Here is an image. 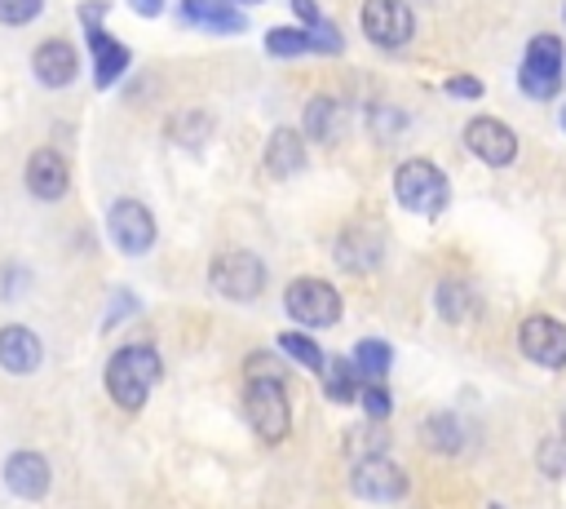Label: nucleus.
Instances as JSON below:
<instances>
[{
	"label": "nucleus",
	"mask_w": 566,
	"mask_h": 509,
	"mask_svg": "<svg viewBox=\"0 0 566 509\" xmlns=\"http://www.w3.org/2000/svg\"><path fill=\"white\" fill-rule=\"evenodd\" d=\"M164 376V363H159V350L146 345V341H133V345H119L111 359H106V394L115 398V407L124 412H142L150 389L159 385Z\"/></svg>",
	"instance_id": "1"
},
{
	"label": "nucleus",
	"mask_w": 566,
	"mask_h": 509,
	"mask_svg": "<svg viewBox=\"0 0 566 509\" xmlns=\"http://www.w3.org/2000/svg\"><path fill=\"white\" fill-rule=\"evenodd\" d=\"M394 199L416 217H438L451 204V181L433 159L411 155L394 168Z\"/></svg>",
	"instance_id": "2"
},
{
	"label": "nucleus",
	"mask_w": 566,
	"mask_h": 509,
	"mask_svg": "<svg viewBox=\"0 0 566 509\" xmlns=\"http://www.w3.org/2000/svg\"><path fill=\"white\" fill-rule=\"evenodd\" d=\"M562 75H566V44L562 35H531L526 49H522V62H517V89L522 97L531 102H548L562 93Z\"/></svg>",
	"instance_id": "3"
},
{
	"label": "nucleus",
	"mask_w": 566,
	"mask_h": 509,
	"mask_svg": "<svg viewBox=\"0 0 566 509\" xmlns=\"http://www.w3.org/2000/svg\"><path fill=\"white\" fill-rule=\"evenodd\" d=\"M243 416L261 443H283L292 429V403L283 376H248L243 385Z\"/></svg>",
	"instance_id": "4"
},
{
	"label": "nucleus",
	"mask_w": 566,
	"mask_h": 509,
	"mask_svg": "<svg viewBox=\"0 0 566 509\" xmlns=\"http://www.w3.org/2000/svg\"><path fill=\"white\" fill-rule=\"evenodd\" d=\"M208 279H212V288L226 297V301H256L261 292H265V261L256 257V252H248V248H230V252H221L212 266H208Z\"/></svg>",
	"instance_id": "5"
},
{
	"label": "nucleus",
	"mask_w": 566,
	"mask_h": 509,
	"mask_svg": "<svg viewBox=\"0 0 566 509\" xmlns=\"http://www.w3.org/2000/svg\"><path fill=\"white\" fill-rule=\"evenodd\" d=\"M283 310L301 328H332L340 319V292L323 279H292L283 292Z\"/></svg>",
	"instance_id": "6"
},
{
	"label": "nucleus",
	"mask_w": 566,
	"mask_h": 509,
	"mask_svg": "<svg viewBox=\"0 0 566 509\" xmlns=\"http://www.w3.org/2000/svg\"><path fill=\"white\" fill-rule=\"evenodd\" d=\"M358 22L376 49H402L416 35V13L407 0H363Z\"/></svg>",
	"instance_id": "7"
},
{
	"label": "nucleus",
	"mask_w": 566,
	"mask_h": 509,
	"mask_svg": "<svg viewBox=\"0 0 566 509\" xmlns=\"http://www.w3.org/2000/svg\"><path fill=\"white\" fill-rule=\"evenodd\" d=\"M106 235L115 239V248L124 257H142L155 243V217L142 199H115L106 212Z\"/></svg>",
	"instance_id": "8"
},
{
	"label": "nucleus",
	"mask_w": 566,
	"mask_h": 509,
	"mask_svg": "<svg viewBox=\"0 0 566 509\" xmlns=\"http://www.w3.org/2000/svg\"><path fill=\"white\" fill-rule=\"evenodd\" d=\"M349 487H354V496H363V500L389 505V500H402V496H407L411 478H407L389 456H367V460H354Z\"/></svg>",
	"instance_id": "9"
},
{
	"label": "nucleus",
	"mask_w": 566,
	"mask_h": 509,
	"mask_svg": "<svg viewBox=\"0 0 566 509\" xmlns=\"http://www.w3.org/2000/svg\"><path fill=\"white\" fill-rule=\"evenodd\" d=\"M464 146L469 155H478L486 168H509L517 159V133L495 120V115H478L464 124Z\"/></svg>",
	"instance_id": "10"
},
{
	"label": "nucleus",
	"mask_w": 566,
	"mask_h": 509,
	"mask_svg": "<svg viewBox=\"0 0 566 509\" xmlns=\"http://www.w3.org/2000/svg\"><path fill=\"white\" fill-rule=\"evenodd\" d=\"M517 345L531 363L539 367H566V323L548 319V314H531L517 328Z\"/></svg>",
	"instance_id": "11"
},
{
	"label": "nucleus",
	"mask_w": 566,
	"mask_h": 509,
	"mask_svg": "<svg viewBox=\"0 0 566 509\" xmlns=\"http://www.w3.org/2000/svg\"><path fill=\"white\" fill-rule=\"evenodd\" d=\"M332 257H336L340 270H349V274H367V270H376V266L385 261V235L371 230V226H349V230L336 235Z\"/></svg>",
	"instance_id": "12"
},
{
	"label": "nucleus",
	"mask_w": 566,
	"mask_h": 509,
	"mask_svg": "<svg viewBox=\"0 0 566 509\" xmlns=\"http://www.w3.org/2000/svg\"><path fill=\"white\" fill-rule=\"evenodd\" d=\"M31 75H35L44 89H66V84H75V75H80V53H75V44L62 40V35L40 40L35 53H31Z\"/></svg>",
	"instance_id": "13"
},
{
	"label": "nucleus",
	"mask_w": 566,
	"mask_h": 509,
	"mask_svg": "<svg viewBox=\"0 0 566 509\" xmlns=\"http://www.w3.org/2000/svg\"><path fill=\"white\" fill-rule=\"evenodd\" d=\"M27 190L40 204H57L71 190V168H66V159L53 146H35L27 155Z\"/></svg>",
	"instance_id": "14"
},
{
	"label": "nucleus",
	"mask_w": 566,
	"mask_h": 509,
	"mask_svg": "<svg viewBox=\"0 0 566 509\" xmlns=\"http://www.w3.org/2000/svg\"><path fill=\"white\" fill-rule=\"evenodd\" d=\"M84 40H88V62H93V84L97 89H111L128 71V62H133L128 44L115 40L106 27H84Z\"/></svg>",
	"instance_id": "15"
},
{
	"label": "nucleus",
	"mask_w": 566,
	"mask_h": 509,
	"mask_svg": "<svg viewBox=\"0 0 566 509\" xmlns=\"http://www.w3.org/2000/svg\"><path fill=\"white\" fill-rule=\"evenodd\" d=\"M177 18H181V27H199V31H217V35H243L248 31V18L230 0H181Z\"/></svg>",
	"instance_id": "16"
},
{
	"label": "nucleus",
	"mask_w": 566,
	"mask_h": 509,
	"mask_svg": "<svg viewBox=\"0 0 566 509\" xmlns=\"http://www.w3.org/2000/svg\"><path fill=\"white\" fill-rule=\"evenodd\" d=\"M49 482H53V474H49V460L40 451H27L22 447V451H13L4 460V487L13 496H22V500H44Z\"/></svg>",
	"instance_id": "17"
},
{
	"label": "nucleus",
	"mask_w": 566,
	"mask_h": 509,
	"mask_svg": "<svg viewBox=\"0 0 566 509\" xmlns=\"http://www.w3.org/2000/svg\"><path fill=\"white\" fill-rule=\"evenodd\" d=\"M40 359H44V345H40V336H35L31 328H22V323H4V328H0V367H4L9 376L35 372Z\"/></svg>",
	"instance_id": "18"
},
{
	"label": "nucleus",
	"mask_w": 566,
	"mask_h": 509,
	"mask_svg": "<svg viewBox=\"0 0 566 509\" xmlns=\"http://www.w3.org/2000/svg\"><path fill=\"white\" fill-rule=\"evenodd\" d=\"M261 164H265V173L279 177V181L292 177V173H301V168H305V133H301V128H274L270 142H265Z\"/></svg>",
	"instance_id": "19"
},
{
	"label": "nucleus",
	"mask_w": 566,
	"mask_h": 509,
	"mask_svg": "<svg viewBox=\"0 0 566 509\" xmlns=\"http://www.w3.org/2000/svg\"><path fill=\"white\" fill-rule=\"evenodd\" d=\"M420 443L438 456H455L464 447V425L455 412H429L424 425H420Z\"/></svg>",
	"instance_id": "20"
},
{
	"label": "nucleus",
	"mask_w": 566,
	"mask_h": 509,
	"mask_svg": "<svg viewBox=\"0 0 566 509\" xmlns=\"http://www.w3.org/2000/svg\"><path fill=\"white\" fill-rule=\"evenodd\" d=\"M345 128V106L336 97H314L305 106V137L310 142H336Z\"/></svg>",
	"instance_id": "21"
},
{
	"label": "nucleus",
	"mask_w": 566,
	"mask_h": 509,
	"mask_svg": "<svg viewBox=\"0 0 566 509\" xmlns=\"http://www.w3.org/2000/svg\"><path fill=\"white\" fill-rule=\"evenodd\" d=\"M265 53H270V58H301V53H318L314 27H274V31H265Z\"/></svg>",
	"instance_id": "22"
},
{
	"label": "nucleus",
	"mask_w": 566,
	"mask_h": 509,
	"mask_svg": "<svg viewBox=\"0 0 566 509\" xmlns=\"http://www.w3.org/2000/svg\"><path fill=\"white\" fill-rule=\"evenodd\" d=\"M389 447V434H385V420H363L354 429H345V456L349 460H367V456H385Z\"/></svg>",
	"instance_id": "23"
},
{
	"label": "nucleus",
	"mask_w": 566,
	"mask_h": 509,
	"mask_svg": "<svg viewBox=\"0 0 566 509\" xmlns=\"http://www.w3.org/2000/svg\"><path fill=\"white\" fill-rule=\"evenodd\" d=\"M327 381H323V394L332 398V403H354L358 394H363V372H358V363H349V359H332L327 367Z\"/></svg>",
	"instance_id": "24"
},
{
	"label": "nucleus",
	"mask_w": 566,
	"mask_h": 509,
	"mask_svg": "<svg viewBox=\"0 0 566 509\" xmlns=\"http://www.w3.org/2000/svg\"><path fill=\"white\" fill-rule=\"evenodd\" d=\"M354 363H358L363 381H385V376H389V363H394V350H389V341H380V336H363V341L354 345Z\"/></svg>",
	"instance_id": "25"
},
{
	"label": "nucleus",
	"mask_w": 566,
	"mask_h": 509,
	"mask_svg": "<svg viewBox=\"0 0 566 509\" xmlns=\"http://www.w3.org/2000/svg\"><path fill=\"white\" fill-rule=\"evenodd\" d=\"M433 305H438V314H442V319L460 323V319L473 310V292H469V283H460V279H447V283H438V292H433Z\"/></svg>",
	"instance_id": "26"
},
{
	"label": "nucleus",
	"mask_w": 566,
	"mask_h": 509,
	"mask_svg": "<svg viewBox=\"0 0 566 509\" xmlns=\"http://www.w3.org/2000/svg\"><path fill=\"white\" fill-rule=\"evenodd\" d=\"M279 350H283L292 363H301L305 372H323V367H327L323 350H318V345H314L305 332H283V336H279Z\"/></svg>",
	"instance_id": "27"
},
{
	"label": "nucleus",
	"mask_w": 566,
	"mask_h": 509,
	"mask_svg": "<svg viewBox=\"0 0 566 509\" xmlns=\"http://www.w3.org/2000/svg\"><path fill=\"white\" fill-rule=\"evenodd\" d=\"M208 128H212V120H208L203 111H181V115L168 124V137L181 142V146H203Z\"/></svg>",
	"instance_id": "28"
},
{
	"label": "nucleus",
	"mask_w": 566,
	"mask_h": 509,
	"mask_svg": "<svg viewBox=\"0 0 566 509\" xmlns=\"http://www.w3.org/2000/svg\"><path fill=\"white\" fill-rule=\"evenodd\" d=\"M535 465H539V474H548V478H566V434H562V438H539Z\"/></svg>",
	"instance_id": "29"
},
{
	"label": "nucleus",
	"mask_w": 566,
	"mask_h": 509,
	"mask_svg": "<svg viewBox=\"0 0 566 509\" xmlns=\"http://www.w3.org/2000/svg\"><path fill=\"white\" fill-rule=\"evenodd\" d=\"M44 13V0H0V27H27Z\"/></svg>",
	"instance_id": "30"
},
{
	"label": "nucleus",
	"mask_w": 566,
	"mask_h": 509,
	"mask_svg": "<svg viewBox=\"0 0 566 509\" xmlns=\"http://www.w3.org/2000/svg\"><path fill=\"white\" fill-rule=\"evenodd\" d=\"M358 398H363V412H367L371 420H385V416H389V394H385V381H367Z\"/></svg>",
	"instance_id": "31"
},
{
	"label": "nucleus",
	"mask_w": 566,
	"mask_h": 509,
	"mask_svg": "<svg viewBox=\"0 0 566 509\" xmlns=\"http://www.w3.org/2000/svg\"><path fill=\"white\" fill-rule=\"evenodd\" d=\"M367 124H371V133L380 137V142H389V137H398V128L407 124L398 111H389V106H376L371 115H367Z\"/></svg>",
	"instance_id": "32"
},
{
	"label": "nucleus",
	"mask_w": 566,
	"mask_h": 509,
	"mask_svg": "<svg viewBox=\"0 0 566 509\" xmlns=\"http://www.w3.org/2000/svg\"><path fill=\"white\" fill-rule=\"evenodd\" d=\"M447 97H455V102H478L482 97V80L478 75H447Z\"/></svg>",
	"instance_id": "33"
},
{
	"label": "nucleus",
	"mask_w": 566,
	"mask_h": 509,
	"mask_svg": "<svg viewBox=\"0 0 566 509\" xmlns=\"http://www.w3.org/2000/svg\"><path fill=\"white\" fill-rule=\"evenodd\" d=\"M119 314H137V297H133V292H115V297H111L106 328H115V323H119Z\"/></svg>",
	"instance_id": "34"
},
{
	"label": "nucleus",
	"mask_w": 566,
	"mask_h": 509,
	"mask_svg": "<svg viewBox=\"0 0 566 509\" xmlns=\"http://www.w3.org/2000/svg\"><path fill=\"white\" fill-rule=\"evenodd\" d=\"M106 9H111L106 0H84V4L75 9V13H80V22H84V27H102V18H106Z\"/></svg>",
	"instance_id": "35"
},
{
	"label": "nucleus",
	"mask_w": 566,
	"mask_h": 509,
	"mask_svg": "<svg viewBox=\"0 0 566 509\" xmlns=\"http://www.w3.org/2000/svg\"><path fill=\"white\" fill-rule=\"evenodd\" d=\"M292 13H296V18H301V27H314V22H318V18H323V13H318V4H314V0H292Z\"/></svg>",
	"instance_id": "36"
},
{
	"label": "nucleus",
	"mask_w": 566,
	"mask_h": 509,
	"mask_svg": "<svg viewBox=\"0 0 566 509\" xmlns=\"http://www.w3.org/2000/svg\"><path fill=\"white\" fill-rule=\"evenodd\" d=\"M128 9H133L137 18H159V13L168 9V0H128Z\"/></svg>",
	"instance_id": "37"
},
{
	"label": "nucleus",
	"mask_w": 566,
	"mask_h": 509,
	"mask_svg": "<svg viewBox=\"0 0 566 509\" xmlns=\"http://www.w3.org/2000/svg\"><path fill=\"white\" fill-rule=\"evenodd\" d=\"M230 4H239V9H243V4H261V0H230Z\"/></svg>",
	"instance_id": "38"
},
{
	"label": "nucleus",
	"mask_w": 566,
	"mask_h": 509,
	"mask_svg": "<svg viewBox=\"0 0 566 509\" xmlns=\"http://www.w3.org/2000/svg\"><path fill=\"white\" fill-rule=\"evenodd\" d=\"M562 133H566V106H562Z\"/></svg>",
	"instance_id": "39"
},
{
	"label": "nucleus",
	"mask_w": 566,
	"mask_h": 509,
	"mask_svg": "<svg viewBox=\"0 0 566 509\" xmlns=\"http://www.w3.org/2000/svg\"><path fill=\"white\" fill-rule=\"evenodd\" d=\"M486 509H504V505H486Z\"/></svg>",
	"instance_id": "40"
},
{
	"label": "nucleus",
	"mask_w": 566,
	"mask_h": 509,
	"mask_svg": "<svg viewBox=\"0 0 566 509\" xmlns=\"http://www.w3.org/2000/svg\"><path fill=\"white\" fill-rule=\"evenodd\" d=\"M562 22H566V4H562Z\"/></svg>",
	"instance_id": "41"
}]
</instances>
